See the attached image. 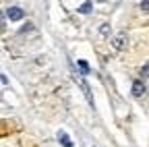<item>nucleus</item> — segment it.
<instances>
[{
    "mask_svg": "<svg viewBox=\"0 0 149 147\" xmlns=\"http://www.w3.org/2000/svg\"><path fill=\"white\" fill-rule=\"evenodd\" d=\"M126 42H128V38H126V33H116L114 35V40H112V46H114L116 50H124L126 48Z\"/></svg>",
    "mask_w": 149,
    "mask_h": 147,
    "instance_id": "obj_1",
    "label": "nucleus"
},
{
    "mask_svg": "<svg viewBox=\"0 0 149 147\" xmlns=\"http://www.w3.org/2000/svg\"><path fill=\"white\" fill-rule=\"evenodd\" d=\"M6 17L10 21H21L25 17V13H23V8H19V6H10V8H6Z\"/></svg>",
    "mask_w": 149,
    "mask_h": 147,
    "instance_id": "obj_2",
    "label": "nucleus"
},
{
    "mask_svg": "<svg viewBox=\"0 0 149 147\" xmlns=\"http://www.w3.org/2000/svg\"><path fill=\"white\" fill-rule=\"evenodd\" d=\"M130 91H133L135 98H141V95L145 93V85H143V81H133V87H130Z\"/></svg>",
    "mask_w": 149,
    "mask_h": 147,
    "instance_id": "obj_3",
    "label": "nucleus"
},
{
    "mask_svg": "<svg viewBox=\"0 0 149 147\" xmlns=\"http://www.w3.org/2000/svg\"><path fill=\"white\" fill-rule=\"evenodd\" d=\"M58 141L62 143V147H72V141H70V137L64 131H58Z\"/></svg>",
    "mask_w": 149,
    "mask_h": 147,
    "instance_id": "obj_4",
    "label": "nucleus"
},
{
    "mask_svg": "<svg viewBox=\"0 0 149 147\" xmlns=\"http://www.w3.org/2000/svg\"><path fill=\"white\" fill-rule=\"evenodd\" d=\"M79 13H81V15H87V13H91V2H89V0H87V2H83V4L79 6Z\"/></svg>",
    "mask_w": 149,
    "mask_h": 147,
    "instance_id": "obj_5",
    "label": "nucleus"
},
{
    "mask_svg": "<svg viewBox=\"0 0 149 147\" xmlns=\"http://www.w3.org/2000/svg\"><path fill=\"white\" fill-rule=\"evenodd\" d=\"M77 64H79V68H81L83 75H89V64H87L85 60H77Z\"/></svg>",
    "mask_w": 149,
    "mask_h": 147,
    "instance_id": "obj_6",
    "label": "nucleus"
},
{
    "mask_svg": "<svg viewBox=\"0 0 149 147\" xmlns=\"http://www.w3.org/2000/svg\"><path fill=\"white\" fill-rule=\"evenodd\" d=\"M141 77H143V79H149V62H145V64L141 66Z\"/></svg>",
    "mask_w": 149,
    "mask_h": 147,
    "instance_id": "obj_7",
    "label": "nucleus"
},
{
    "mask_svg": "<svg viewBox=\"0 0 149 147\" xmlns=\"http://www.w3.org/2000/svg\"><path fill=\"white\" fill-rule=\"evenodd\" d=\"M141 10L143 13H149V0H143V2H141Z\"/></svg>",
    "mask_w": 149,
    "mask_h": 147,
    "instance_id": "obj_8",
    "label": "nucleus"
},
{
    "mask_svg": "<svg viewBox=\"0 0 149 147\" xmlns=\"http://www.w3.org/2000/svg\"><path fill=\"white\" fill-rule=\"evenodd\" d=\"M100 31H102V33H104V35H106V33H108V23H104V25H102V29H100Z\"/></svg>",
    "mask_w": 149,
    "mask_h": 147,
    "instance_id": "obj_9",
    "label": "nucleus"
}]
</instances>
